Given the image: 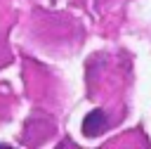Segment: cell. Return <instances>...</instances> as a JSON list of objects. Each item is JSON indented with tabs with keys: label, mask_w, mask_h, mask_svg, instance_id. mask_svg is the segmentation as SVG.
<instances>
[{
	"label": "cell",
	"mask_w": 151,
	"mask_h": 149,
	"mask_svg": "<svg viewBox=\"0 0 151 149\" xmlns=\"http://www.w3.org/2000/svg\"><path fill=\"white\" fill-rule=\"evenodd\" d=\"M104 111L101 109H94V111H90L87 116H85V121H83V130L87 132V135H97L101 128H104Z\"/></svg>",
	"instance_id": "6da1fadb"
}]
</instances>
